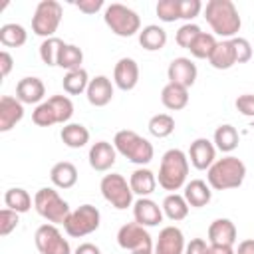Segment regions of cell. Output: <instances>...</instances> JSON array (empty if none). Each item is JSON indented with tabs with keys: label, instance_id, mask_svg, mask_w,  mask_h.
I'll use <instances>...</instances> for the list:
<instances>
[{
	"label": "cell",
	"instance_id": "cell-1",
	"mask_svg": "<svg viewBox=\"0 0 254 254\" xmlns=\"http://www.w3.org/2000/svg\"><path fill=\"white\" fill-rule=\"evenodd\" d=\"M204 20L212 32L224 40L236 38L242 26L240 14L232 0H208L204 6Z\"/></svg>",
	"mask_w": 254,
	"mask_h": 254
},
{
	"label": "cell",
	"instance_id": "cell-2",
	"mask_svg": "<svg viewBox=\"0 0 254 254\" xmlns=\"http://www.w3.org/2000/svg\"><path fill=\"white\" fill-rule=\"evenodd\" d=\"M244 179H246V165L234 155L216 159L206 171V181L214 190L238 189L244 183Z\"/></svg>",
	"mask_w": 254,
	"mask_h": 254
},
{
	"label": "cell",
	"instance_id": "cell-3",
	"mask_svg": "<svg viewBox=\"0 0 254 254\" xmlns=\"http://www.w3.org/2000/svg\"><path fill=\"white\" fill-rule=\"evenodd\" d=\"M187 177H189V155L181 149H169L161 157L159 175H157L159 187L175 192L187 185Z\"/></svg>",
	"mask_w": 254,
	"mask_h": 254
},
{
	"label": "cell",
	"instance_id": "cell-4",
	"mask_svg": "<svg viewBox=\"0 0 254 254\" xmlns=\"http://www.w3.org/2000/svg\"><path fill=\"white\" fill-rule=\"evenodd\" d=\"M113 147L119 155H123L127 161H131L139 167L149 165L153 161V155H155L153 145L145 137H141L139 133H135L131 129L117 131L113 137Z\"/></svg>",
	"mask_w": 254,
	"mask_h": 254
},
{
	"label": "cell",
	"instance_id": "cell-5",
	"mask_svg": "<svg viewBox=\"0 0 254 254\" xmlns=\"http://www.w3.org/2000/svg\"><path fill=\"white\" fill-rule=\"evenodd\" d=\"M103 22L105 26L119 38H131L141 32V18L135 10H131L125 4L113 2L105 6L103 12Z\"/></svg>",
	"mask_w": 254,
	"mask_h": 254
},
{
	"label": "cell",
	"instance_id": "cell-6",
	"mask_svg": "<svg viewBox=\"0 0 254 254\" xmlns=\"http://www.w3.org/2000/svg\"><path fill=\"white\" fill-rule=\"evenodd\" d=\"M34 208L42 218H46L52 224H64L71 212L69 204L52 187H44L34 194Z\"/></svg>",
	"mask_w": 254,
	"mask_h": 254
},
{
	"label": "cell",
	"instance_id": "cell-7",
	"mask_svg": "<svg viewBox=\"0 0 254 254\" xmlns=\"http://www.w3.org/2000/svg\"><path fill=\"white\" fill-rule=\"evenodd\" d=\"M62 16H64V8L60 2L56 0H42L38 2L34 16H32V32L36 36L46 38H54V34L58 32L60 24H62Z\"/></svg>",
	"mask_w": 254,
	"mask_h": 254
},
{
	"label": "cell",
	"instance_id": "cell-8",
	"mask_svg": "<svg viewBox=\"0 0 254 254\" xmlns=\"http://www.w3.org/2000/svg\"><path fill=\"white\" fill-rule=\"evenodd\" d=\"M101 224V212L93 204H81L75 210L69 212V216L64 222V230L71 238H83L91 232H95Z\"/></svg>",
	"mask_w": 254,
	"mask_h": 254
},
{
	"label": "cell",
	"instance_id": "cell-9",
	"mask_svg": "<svg viewBox=\"0 0 254 254\" xmlns=\"http://www.w3.org/2000/svg\"><path fill=\"white\" fill-rule=\"evenodd\" d=\"M99 190H101L103 198L113 208H117V210H125L129 206H133V190H131V185L119 173L103 175V179L99 183Z\"/></svg>",
	"mask_w": 254,
	"mask_h": 254
},
{
	"label": "cell",
	"instance_id": "cell-10",
	"mask_svg": "<svg viewBox=\"0 0 254 254\" xmlns=\"http://www.w3.org/2000/svg\"><path fill=\"white\" fill-rule=\"evenodd\" d=\"M117 244L131 254H153L155 250L149 230L137 222H127L117 230Z\"/></svg>",
	"mask_w": 254,
	"mask_h": 254
},
{
	"label": "cell",
	"instance_id": "cell-11",
	"mask_svg": "<svg viewBox=\"0 0 254 254\" xmlns=\"http://www.w3.org/2000/svg\"><path fill=\"white\" fill-rule=\"evenodd\" d=\"M34 242H36V248L40 254H71L67 238H64V234L52 222L42 224L36 230Z\"/></svg>",
	"mask_w": 254,
	"mask_h": 254
},
{
	"label": "cell",
	"instance_id": "cell-12",
	"mask_svg": "<svg viewBox=\"0 0 254 254\" xmlns=\"http://www.w3.org/2000/svg\"><path fill=\"white\" fill-rule=\"evenodd\" d=\"M189 161L198 171H208L210 165L216 161V147L206 137H198L189 147Z\"/></svg>",
	"mask_w": 254,
	"mask_h": 254
},
{
	"label": "cell",
	"instance_id": "cell-13",
	"mask_svg": "<svg viewBox=\"0 0 254 254\" xmlns=\"http://www.w3.org/2000/svg\"><path fill=\"white\" fill-rule=\"evenodd\" d=\"M196 75H198V69L190 62V58H175L167 67L169 83H177L187 89L196 81Z\"/></svg>",
	"mask_w": 254,
	"mask_h": 254
},
{
	"label": "cell",
	"instance_id": "cell-14",
	"mask_svg": "<svg viewBox=\"0 0 254 254\" xmlns=\"http://www.w3.org/2000/svg\"><path fill=\"white\" fill-rule=\"evenodd\" d=\"M185 236L179 226H165L155 242L153 254H185Z\"/></svg>",
	"mask_w": 254,
	"mask_h": 254
},
{
	"label": "cell",
	"instance_id": "cell-15",
	"mask_svg": "<svg viewBox=\"0 0 254 254\" xmlns=\"http://www.w3.org/2000/svg\"><path fill=\"white\" fill-rule=\"evenodd\" d=\"M113 83L121 91H131L139 83V65L133 58H121L113 67Z\"/></svg>",
	"mask_w": 254,
	"mask_h": 254
},
{
	"label": "cell",
	"instance_id": "cell-16",
	"mask_svg": "<svg viewBox=\"0 0 254 254\" xmlns=\"http://www.w3.org/2000/svg\"><path fill=\"white\" fill-rule=\"evenodd\" d=\"M87 159H89V167H91L93 171L105 173V171H109V169L115 165V161H117V151H115L113 143H109V141H97V143H93V145L89 147Z\"/></svg>",
	"mask_w": 254,
	"mask_h": 254
},
{
	"label": "cell",
	"instance_id": "cell-17",
	"mask_svg": "<svg viewBox=\"0 0 254 254\" xmlns=\"http://www.w3.org/2000/svg\"><path fill=\"white\" fill-rule=\"evenodd\" d=\"M133 218L137 224L149 228L163 222V208L149 196H141L133 202Z\"/></svg>",
	"mask_w": 254,
	"mask_h": 254
},
{
	"label": "cell",
	"instance_id": "cell-18",
	"mask_svg": "<svg viewBox=\"0 0 254 254\" xmlns=\"http://www.w3.org/2000/svg\"><path fill=\"white\" fill-rule=\"evenodd\" d=\"M87 101L93 107H105L113 99V83L107 75H95L89 79L87 91H85Z\"/></svg>",
	"mask_w": 254,
	"mask_h": 254
},
{
	"label": "cell",
	"instance_id": "cell-19",
	"mask_svg": "<svg viewBox=\"0 0 254 254\" xmlns=\"http://www.w3.org/2000/svg\"><path fill=\"white\" fill-rule=\"evenodd\" d=\"M24 117V103L18 97L4 95L0 97V131H10Z\"/></svg>",
	"mask_w": 254,
	"mask_h": 254
},
{
	"label": "cell",
	"instance_id": "cell-20",
	"mask_svg": "<svg viewBox=\"0 0 254 254\" xmlns=\"http://www.w3.org/2000/svg\"><path fill=\"white\" fill-rule=\"evenodd\" d=\"M236 226L230 218H216L208 226V244L216 246H234L236 244Z\"/></svg>",
	"mask_w": 254,
	"mask_h": 254
},
{
	"label": "cell",
	"instance_id": "cell-21",
	"mask_svg": "<svg viewBox=\"0 0 254 254\" xmlns=\"http://www.w3.org/2000/svg\"><path fill=\"white\" fill-rule=\"evenodd\" d=\"M46 95V85L40 77H22L18 83H16V97L22 101V103H36L40 105L42 99Z\"/></svg>",
	"mask_w": 254,
	"mask_h": 254
},
{
	"label": "cell",
	"instance_id": "cell-22",
	"mask_svg": "<svg viewBox=\"0 0 254 254\" xmlns=\"http://www.w3.org/2000/svg\"><path fill=\"white\" fill-rule=\"evenodd\" d=\"M185 200L189 202V206L192 208H202L210 202L212 198V190H210V185L204 183L202 179H192L185 185V192H183Z\"/></svg>",
	"mask_w": 254,
	"mask_h": 254
},
{
	"label": "cell",
	"instance_id": "cell-23",
	"mask_svg": "<svg viewBox=\"0 0 254 254\" xmlns=\"http://www.w3.org/2000/svg\"><path fill=\"white\" fill-rule=\"evenodd\" d=\"M129 185H131L133 194H139V198H141V196H149V194H153L155 189H157V177H155L153 171H149V169H145V167H139V169H135V171L131 173Z\"/></svg>",
	"mask_w": 254,
	"mask_h": 254
},
{
	"label": "cell",
	"instance_id": "cell-24",
	"mask_svg": "<svg viewBox=\"0 0 254 254\" xmlns=\"http://www.w3.org/2000/svg\"><path fill=\"white\" fill-rule=\"evenodd\" d=\"M50 181L58 189H64V190L65 189H71L77 183V169H75V165L69 163V161L56 163L52 167V171H50Z\"/></svg>",
	"mask_w": 254,
	"mask_h": 254
},
{
	"label": "cell",
	"instance_id": "cell-25",
	"mask_svg": "<svg viewBox=\"0 0 254 254\" xmlns=\"http://www.w3.org/2000/svg\"><path fill=\"white\" fill-rule=\"evenodd\" d=\"M208 64L214 69H230L232 65H236V54H234V46L232 40H222L216 44V48L212 50Z\"/></svg>",
	"mask_w": 254,
	"mask_h": 254
},
{
	"label": "cell",
	"instance_id": "cell-26",
	"mask_svg": "<svg viewBox=\"0 0 254 254\" xmlns=\"http://www.w3.org/2000/svg\"><path fill=\"white\" fill-rule=\"evenodd\" d=\"M161 103L171 111L185 109L189 103V89L177 83H167L161 89Z\"/></svg>",
	"mask_w": 254,
	"mask_h": 254
},
{
	"label": "cell",
	"instance_id": "cell-27",
	"mask_svg": "<svg viewBox=\"0 0 254 254\" xmlns=\"http://www.w3.org/2000/svg\"><path fill=\"white\" fill-rule=\"evenodd\" d=\"M60 137H62V143L69 149H81L89 143V131L85 125L81 123H67L62 127L60 131Z\"/></svg>",
	"mask_w": 254,
	"mask_h": 254
},
{
	"label": "cell",
	"instance_id": "cell-28",
	"mask_svg": "<svg viewBox=\"0 0 254 254\" xmlns=\"http://www.w3.org/2000/svg\"><path fill=\"white\" fill-rule=\"evenodd\" d=\"M139 44L147 52H159L167 44V32L157 24H149L139 32Z\"/></svg>",
	"mask_w": 254,
	"mask_h": 254
},
{
	"label": "cell",
	"instance_id": "cell-29",
	"mask_svg": "<svg viewBox=\"0 0 254 254\" xmlns=\"http://www.w3.org/2000/svg\"><path fill=\"white\" fill-rule=\"evenodd\" d=\"M161 208H163V214H165L169 220H173V222H179V220L187 218V214H189V202H187L185 196L179 194V192H169V194L163 198Z\"/></svg>",
	"mask_w": 254,
	"mask_h": 254
},
{
	"label": "cell",
	"instance_id": "cell-30",
	"mask_svg": "<svg viewBox=\"0 0 254 254\" xmlns=\"http://www.w3.org/2000/svg\"><path fill=\"white\" fill-rule=\"evenodd\" d=\"M212 143L218 151L222 153H232L238 143H240V135L236 131V127H232L230 123H224V125H218L216 131H214V137H212Z\"/></svg>",
	"mask_w": 254,
	"mask_h": 254
},
{
	"label": "cell",
	"instance_id": "cell-31",
	"mask_svg": "<svg viewBox=\"0 0 254 254\" xmlns=\"http://www.w3.org/2000/svg\"><path fill=\"white\" fill-rule=\"evenodd\" d=\"M4 204H6V208H10V210H14L18 214H24V212H28L32 208L34 200H32V196H30V192L26 189L12 187V189H8L4 192Z\"/></svg>",
	"mask_w": 254,
	"mask_h": 254
},
{
	"label": "cell",
	"instance_id": "cell-32",
	"mask_svg": "<svg viewBox=\"0 0 254 254\" xmlns=\"http://www.w3.org/2000/svg\"><path fill=\"white\" fill-rule=\"evenodd\" d=\"M28 40V32L24 26L16 24V22H10V24H4L0 26V44L6 46V48H20L24 46Z\"/></svg>",
	"mask_w": 254,
	"mask_h": 254
},
{
	"label": "cell",
	"instance_id": "cell-33",
	"mask_svg": "<svg viewBox=\"0 0 254 254\" xmlns=\"http://www.w3.org/2000/svg\"><path fill=\"white\" fill-rule=\"evenodd\" d=\"M62 85H64V91H65V93H69V95H79V93L87 91L89 75H87V71H85L83 67L65 71L64 79H62Z\"/></svg>",
	"mask_w": 254,
	"mask_h": 254
},
{
	"label": "cell",
	"instance_id": "cell-34",
	"mask_svg": "<svg viewBox=\"0 0 254 254\" xmlns=\"http://www.w3.org/2000/svg\"><path fill=\"white\" fill-rule=\"evenodd\" d=\"M216 38H214V34H208V32H200L198 36H196V40L190 44V48H189V52H190V56L192 58H198V60H208L210 58V54H212V50L216 48Z\"/></svg>",
	"mask_w": 254,
	"mask_h": 254
},
{
	"label": "cell",
	"instance_id": "cell-35",
	"mask_svg": "<svg viewBox=\"0 0 254 254\" xmlns=\"http://www.w3.org/2000/svg\"><path fill=\"white\" fill-rule=\"evenodd\" d=\"M147 127H149V133H151L153 137L165 139V137H169V135L175 131V119H173V115H169V113H157V115H153V117L149 119Z\"/></svg>",
	"mask_w": 254,
	"mask_h": 254
},
{
	"label": "cell",
	"instance_id": "cell-36",
	"mask_svg": "<svg viewBox=\"0 0 254 254\" xmlns=\"http://www.w3.org/2000/svg\"><path fill=\"white\" fill-rule=\"evenodd\" d=\"M64 40L60 38H46L42 44H40V60L46 64V65H58V60H60V54H62V48H64Z\"/></svg>",
	"mask_w": 254,
	"mask_h": 254
},
{
	"label": "cell",
	"instance_id": "cell-37",
	"mask_svg": "<svg viewBox=\"0 0 254 254\" xmlns=\"http://www.w3.org/2000/svg\"><path fill=\"white\" fill-rule=\"evenodd\" d=\"M83 64V52L81 48H77L75 44H65L62 48V54H60V60H58V65L71 71V69H79Z\"/></svg>",
	"mask_w": 254,
	"mask_h": 254
},
{
	"label": "cell",
	"instance_id": "cell-38",
	"mask_svg": "<svg viewBox=\"0 0 254 254\" xmlns=\"http://www.w3.org/2000/svg\"><path fill=\"white\" fill-rule=\"evenodd\" d=\"M48 101H50V105H52V109L56 113L58 123L67 125V121L73 115V103H71V99L67 95H52Z\"/></svg>",
	"mask_w": 254,
	"mask_h": 254
},
{
	"label": "cell",
	"instance_id": "cell-39",
	"mask_svg": "<svg viewBox=\"0 0 254 254\" xmlns=\"http://www.w3.org/2000/svg\"><path fill=\"white\" fill-rule=\"evenodd\" d=\"M32 121H34L38 127H52V125L58 123L56 113H54L50 101H42L40 105H36V109L32 111Z\"/></svg>",
	"mask_w": 254,
	"mask_h": 254
},
{
	"label": "cell",
	"instance_id": "cell-40",
	"mask_svg": "<svg viewBox=\"0 0 254 254\" xmlns=\"http://www.w3.org/2000/svg\"><path fill=\"white\" fill-rule=\"evenodd\" d=\"M157 16L161 22H175L181 20V8H179V0H159L157 8H155Z\"/></svg>",
	"mask_w": 254,
	"mask_h": 254
},
{
	"label": "cell",
	"instance_id": "cell-41",
	"mask_svg": "<svg viewBox=\"0 0 254 254\" xmlns=\"http://www.w3.org/2000/svg\"><path fill=\"white\" fill-rule=\"evenodd\" d=\"M200 32H202V30H200L196 24L187 22V24H183V26L177 30V34H175V42H177L181 48L189 50V48H190V44L196 40V36H198Z\"/></svg>",
	"mask_w": 254,
	"mask_h": 254
},
{
	"label": "cell",
	"instance_id": "cell-42",
	"mask_svg": "<svg viewBox=\"0 0 254 254\" xmlns=\"http://www.w3.org/2000/svg\"><path fill=\"white\" fill-rule=\"evenodd\" d=\"M232 46H234V54H236V64H246L252 58V44L246 38H232Z\"/></svg>",
	"mask_w": 254,
	"mask_h": 254
},
{
	"label": "cell",
	"instance_id": "cell-43",
	"mask_svg": "<svg viewBox=\"0 0 254 254\" xmlns=\"http://www.w3.org/2000/svg\"><path fill=\"white\" fill-rule=\"evenodd\" d=\"M20 218L18 212L10 210V208H2L0 210V236H8L12 230H16Z\"/></svg>",
	"mask_w": 254,
	"mask_h": 254
},
{
	"label": "cell",
	"instance_id": "cell-44",
	"mask_svg": "<svg viewBox=\"0 0 254 254\" xmlns=\"http://www.w3.org/2000/svg\"><path fill=\"white\" fill-rule=\"evenodd\" d=\"M179 8H181V20L190 22L192 18L200 14L202 2L200 0H179Z\"/></svg>",
	"mask_w": 254,
	"mask_h": 254
},
{
	"label": "cell",
	"instance_id": "cell-45",
	"mask_svg": "<svg viewBox=\"0 0 254 254\" xmlns=\"http://www.w3.org/2000/svg\"><path fill=\"white\" fill-rule=\"evenodd\" d=\"M234 105H236L238 113H242L244 117L254 119V93H242V95H238L236 101H234Z\"/></svg>",
	"mask_w": 254,
	"mask_h": 254
},
{
	"label": "cell",
	"instance_id": "cell-46",
	"mask_svg": "<svg viewBox=\"0 0 254 254\" xmlns=\"http://www.w3.org/2000/svg\"><path fill=\"white\" fill-rule=\"evenodd\" d=\"M75 8L83 14H95L103 8V0H77Z\"/></svg>",
	"mask_w": 254,
	"mask_h": 254
},
{
	"label": "cell",
	"instance_id": "cell-47",
	"mask_svg": "<svg viewBox=\"0 0 254 254\" xmlns=\"http://www.w3.org/2000/svg\"><path fill=\"white\" fill-rule=\"evenodd\" d=\"M208 246L204 238H192L187 246H185V254H208Z\"/></svg>",
	"mask_w": 254,
	"mask_h": 254
},
{
	"label": "cell",
	"instance_id": "cell-48",
	"mask_svg": "<svg viewBox=\"0 0 254 254\" xmlns=\"http://www.w3.org/2000/svg\"><path fill=\"white\" fill-rule=\"evenodd\" d=\"M12 65H14L12 56H10L6 50H2V52H0V75L6 77V75L12 71Z\"/></svg>",
	"mask_w": 254,
	"mask_h": 254
},
{
	"label": "cell",
	"instance_id": "cell-49",
	"mask_svg": "<svg viewBox=\"0 0 254 254\" xmlns=\"http://www.w3.org/2000/svg\"><path fill=\"white\" fill-rule=\"evenodd\" d=\"M73 254H101V250L93 242H83L73 250Z\"/></svg>",
	"mask_w": 254,
	"mask_h": 254
},
{
	"label": "cell",
	"instance_id": "cell-50",
	"mask_svg": "<svg viewBox=\"0 0 254 254\" xmlns=\"http://www.w3.org/2000/svg\"><path fill=\"white\" fill-rule=\"evenodd\" d=\"M236 254H254V238H246L238 244Z\"/></svg>",
	"mask_w": 254,
	"mask_h": 254
},
{
	"label": "cell",
	"instance_id": "cell-51",
	"mask_svg": "<svg viewBox=\"0 0 254 254\" xmlns=\"http://www.w3.org/2000/svg\"><path fill=\"white\" fill-rule=\"evenodd\" d=\"M208 254H236V250L232 246H216V244H210L208 246Z\"/></svg>",
	"mask_w": 254,
	"mask_h": 254
},
{
	"label": "cell",
	"instance_id": "cell-52",
	"mask_svg": "<svg viewBox=\"0 0 254 254\" xmlns=\"http://www.w3.org/2000/svg\"><path fill=\"white\" fill-rule=\"evenodd\" d=\"M252 127H254V119H252Z\"/></svg>",
	"mask_w": 254,
	"mask_h": 254
}]
</instances>
